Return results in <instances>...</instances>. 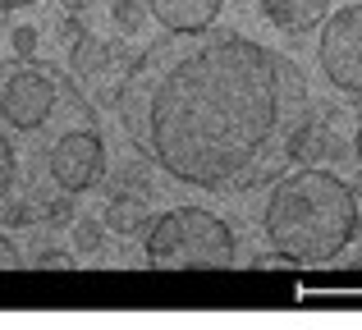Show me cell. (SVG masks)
I'll use <instances>...</instances> for the list:
<instances>
[{
  "label": "cell",
  "mask_w": 362,
  "mask_h": 330,
  "mask_svg": "<svg viewBox=\"0 0 362 330\" xmlns=\"http://www.w3.org/2000/svg\"><path fill=\"white\" fill-rule=\"evenodd\" d=\"M115 115L156 170L193 188L280 179V143L308 119V83L289 55L230 28H197L133 55Z\"/></svg>",
  "instance_id": "6da1fadb"
},
{
  "label": "cell",
  "mask_w": 362,
  "mask_h": 330,
  "mask_svg": "<svg viewBox=\"0 0 362 330\" xmlns=\"http://www.w3.org/2000/svg\"><path fill=\"white\" fill-rule=\"evenodd\" d=\"M83 37H88V28H83V18H74V14H69V18L60 23V42H69V46H74V42H83Z\"/></svg>",
  "instance_id": "ffe728a7"
},
{
  "label": "cell",
  "mask_w": 362,
  "mask_h": 330,
  "mask_svg": "<svg viewBox=\"0 0 362 330\" xmlns=\"http://www.w3.org/2000/svg\"><path fill=\"white\" fill-rule=\"evenodd\" d=\"M280 266H289L280 252H271V257H257V271H280Z\"/></svg>",
  "instance_id": "7402d4cb"
},
{
  "label": "cell",
  "mask_w": 362,
  "mask_h": 330,
  "mask_svg": "<svg viewBox=\"0 0 362 330\" xmlns=\"http://www.w3.org/2000/svg\"><path fill=\"white\" fill-rule=\"evenodd\" d=\"M60 5H64V9H69V14H83V9H88V5H92V0H60Z\"/></svg>",
  "instance_id": "603a6c76"
},
{
  "label": "cell",
  "mask_w": 362,
  "mask_h": 330,
  "mask_svg": "<svg viewBox=\"0 0 362 330\" xmlns=\"http://www.w3.org/2000/svg\"><path fill=\"white\" fill-rule=\"evenodd\" d=\"M9 46H14V55H23V60H33V55L42 51V33H37L33 23H18L14 33H9Z\"/></svg>",
  "instance_id": "5bb4252c"
},
{
  "label": "cell",
  "mask_w": 362,
  "mask_h": 330,
  "mask_svg": "<svg viewBox=\"0 0 362 330\" xmlns=\"http://www.w3.org/2000/svg\"><path fill=\"white\" fill-rule=\"evenodd\" d=\"M344 147H339L335 129L326 119H298L284 138V161L293 165H321V161H339Z\"/></svg>",
  "instance_id": "ba28073f"
},
{
  "label": "cell",
  "mask_w": 362,
  "mask_h": 330,
  "mask_svg": "<svg viewBox=\"0 0 362 330\" xmlns=\"http://www.w3.org/2000/svg\"><path fill=\"white\" fill-rule=\"evenodd\" d=\"M74 243H78V252H97L101 248V225L97 220H78L74 225Z\"/></svg>",
  "instance_id": "2e32d148"
},
{
  "label": "cell",
  "mask_w": 362,
  "mask_h": 330,
  "mask_svg": "<svg viewBox=\"0 0 362 330\" xmlns=\"http://www.w3.org/2000/svg\"><path fill=\"white\" fill-rule=\"evenodd\" d=\"M110 193H138V197H151V184L142 170H115L110 175Z\"/></svg>",
  "instance_id": "4fadbf2b"
},
{
  "label": "cell",
  "mask_w": 362,
  "mask_h": 330,
  "mask_svg": "<svg viewBox=\"0 0 362 330\" xmlns=\"http://www.w3.org/2000/svg\"><path fill=\"white\" fill-rule=\"evenodd\" d=\"M147 220H151L147 197H138V193H110L106 211H101V225L115 230V234H124V239H129V234H142Z\"/></svg>",
  "instance_id": "8fae6325"
},
{
  "label": "cell",
  "mask_w": 362,
  "mask_h": 330,
  "mask_svg": "<svg viewBox=\"0 0 362 330\" xmlns=\"http://www.w3.org/2000/svg\"><path fill=\"white\" fill-rule=\"evenodd\" d=\"M354 152L362 156V124H358V134H354Z\"/></svg>",
  "instance_id": "d4e9b609"
},
{
  "label": "cell",
  "mask_w": 362,
  "mask_h": 330,
  "mask_svg": "<svg viewBox=\"0 0 362 330\" xmlns=\"http://www.w3.org/2000/svg\"><path fill=\"white\" fill-rule=\"evenodd\" d=\"M14 175H18L14 143H9V138L0 134V202H5V197H9V188H14Z\"/></svg>",
  "instance_id": "9a60e30c"
},
{
  "label": "cell",
  "mask_w": 362,
  "mask_h": 330,
  "mask_svg": "<svg viewBox=\"0 0 362 330\" xmlns=\"http://www.w3.org/2000/svg\"><path fill=\"white\" fill-rule=\"evenodd\" d=\"M225 0H147V14L170 33H197L221 18Z\"/></svg>",
  "instance_id": "9c48e42d"
},
{
  "label": "cell",
  "mask_w": 362,
  "mask_h": 330,
  "mask_svg": "<svg viewBox=\"0 0 362 330\" xmlns=\"http://www.w3.org/2000/svg\"><path fill=\"white\" fill-rule=\"evenodd\" d=\"M358 197H362V179H358Z\"/></svg>",
  "instance_id": "484cf974"
},
{
  "label": "cell",
  "mask_w": 362,
  "mask_h": 330,
  "mask_svg": "<svg viewBox=\"0 0 362 330\" xmlns=\"http://www.w3.org/2000/svg\"><path fill=\"white\" fill-rule=\"evenodd\" d=\"M23 5H37V0H0V14L5 9H23Z\"/></svg>",
  "instance_id": "cb8c5ba5"
},
{
  "label": "cell",
  "mask_w": 362,
  "mask_h": 330,
  "mask_svg": "<svg viewBox=\"0 0 362 330\" xmlns=\"http://www.w3.org/2000/svg\"><path fill=\"white\" fill-rule=\"evenodd\" d=\"M133 55L124 51L115 42H101V37H83V42L69 46V69H74V83H78L83 92H92V97H115L124 73H129Z\"/></svg>",
  "instance_id": "52a82bcc"
},
{
  "label": "cell",
  "mask_w": 362,
  "mask_h": 330,
  "mask_svg": "<svg viewBox=\"0 0 362 330\" xmlns=\"http://www.w3.org/2000/svg\"><path fill=\"white\" fill-rule=\"evenodd\" d=\"M51 179L64 188V193H88V188L101 184V175H106V147H101V138L92 134V129H69V134H60V143L51 147Z\"/></svg>",
  "instance_id": "8992f818"
},
{
  "label": "cell",
  "mask_w": 362,
  "mask_h": 330,
  "mask_svg": "<svg viewBox=\"0 0 362 330\" xmlns=\"http://www.w3.org/2000/svg\"><path fill=\"white\" fill-rule=\"evenodd\" d=\"M234 261V234L202 206H175L147 234L151 271H221Z\"/></svg>",
  "instance_id": "3957f363"
},
{
  "label": "cell",
  "mask_w": 362,
  "mask_h": 330,
  "mask_svg": "<svg viewBox=\"0 0 362 330\" xmlns=\"http://www.w3.org/2000/svg\"><path fill=\"white\" fill-rule=\"evenodd\" d=\"M42 216H46V225H69V220H74V202H69V197H60V202H46Z\"/></svg>",
  "instance_id": "ac0fdd59"
},
{
  "label": "cell",
  "mask_w": 362,
  "mask_h": 330,
  "mask_svg": "<svg viewBox=\"0 0 362 330\" xmlns=\"http://www.w3.org/2000/svg\"><path fill=\"white\" fill-rule=\"evenodd\" d=\"M321 73L344 92H362V5H344L321 28Z\"/></svg>",
  "instance_id": "5b68a950"
},
{
  "label": "cell",
  "mask_w": 362,
  "mask_h": 330,
  "mask_svg": "<svg viewBox=\"0 0 362 330\" xmlns=\"http://www.w3.org/2000/svg\"><path fill=\"white\" fill-rule=\"evenodd\" d=\"M262 230L289 266H330L358 239V202L330 170L298 165V175L275 179Z\"/></svg>",
  "instance_id": "7a4b0ae2"
},
{
  "label": "cell",
  "mask_w": 362,
  "mask_h": 330,
  "mask_svg": "<svg viewBox=\"0 0 362 330\" xmlns=\"http://www.w3.org/2000/svg\"><path fill=\"white\" fill-rule=\"evenodd\" d=\"M110 28H115L119 37H138L142 28H147V5H142V0H115V5H110Z\"/></svg>",
  "instance_id": "7c38bea8"
},
{
  "label": "cell",
  "mask_w": 362,
  "mask_h": 330,
  "mask_svg": "<svg viewBox=\"0 0 362 330\" xmlns=\"http://www.w3.org/2000/svg\"><path fill=\"white\" fill-rule=\"evenodd\" d=\"M330 0H262V14L271 18L280 33H312V28L326 18Z\"/></svg>",
  "instance_id": "30bf717a"
},
{
  "label": "cell",
  "mask_w": 362,
  "mask_h": 330,
  "mask_svg": "<svg viewBox=\"0 0 362 330\" xmlns=\"http://www.w3.org/2000/svg\"><path fill=\"white\" fill-rule=\"evenodd\" d=\"M0 220L5 225H33V206L28 202H5L0 206Z\"/></svg>",
  "instance_id": "d6986e66"
},
{
  "label": "cell",
  "mask_w": 362,
  "mask_h": 330,
  "mask_svg": "<svg viewBox=\"0 0 362 330\" xmlns=\"http://www.w3.org/2000/svg\"><path fill=\"white\" fill-rule=\"evenodd\" d=\"M55 101H60V78L51 64H18L0 88V115L5 124L33 134L55 115Z\"/></svg>",
  "instance_id": "277c9868"
},
{
  "label": "cell",
  "mask_w": 362,
  "mask_h": 330,
  "mask_svg": "<svg viewBox=\"0 0 362 330\" xmlns=\"http://www.w3.org/2000/svg\"><path fill=\"white\" fill-rule=\"evenodd\" d=\"M14 266H18V248L0 234V271H14Z\"/></svg>",
  "instance_id": "44dd1931"
},
{
  "label": "cell",
  "mask_w": 362,
  "mask_h": 330,
  "mask_svg": "<svg viewBox=\"0 0 362 330\" xmlns=\"http://www.w3.org/2000/svg\"><path fill=\"white\" fill-rule=\"evenodd\" d=\"M37 271H69V252H60V248H37Z\"/></svg>",
  "instance_id": "e0dca14e"
}]
</instances>
